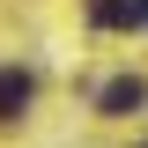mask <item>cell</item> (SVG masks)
Masks as SVG:
<instances>
[{
    "label": "cell",
    "instance_id": "cell-1",
    "mask_svg": "<svg viewBox=\"0 0 148 148\" xmlns=\"http://www.w3.org/2000/svg\"><path fill=\"white\" fill-rule=\"evenodd\" d=\"M141 104H148V89L133 82V74H119V82H104V96H96V111H104V119H133Z\"/></svg>",
    "mask_w": 148,
    "mask_h": 148
},
{
    "label": "cell",
    "instance_id": "cell-2",
    "mask_svg": "<svg viewBox=\"0 0 148 148\" xmlns=\"http://www.w3.org/2000/svg\"><path fill=\"white\" fill-rule=\"evenodd\" d=\"M22 104H30V74L0 67V119H22Z\"/></svg>",
    "mask_w": 148,
    "mask_h": 148
},
{
    "label": "cell",
    "instance_id": "cell-3",
    "mask_svg": "<svg viewBox=\"0 0 148 148\" xmlns=\"http://www.w3.org/2000/svg\"><path fill=\"white\" fill-rule=\"evenodd\" d=\"M89 22H96V30H126L133 8H126V0H89Z\"/></svg>",
    "mask_w": 148,
    "mask_h": 148
},
{
    "label": "cell",
    "instance_id": "cell-4",
    "mask_svg": "<svg viewBox=\"0 0 148 148\" xmlns=\"http://www.w3.org/2000/svg\"><path fill=\"white\" fill-rule=\"evenodd\" d=\"M126 8H133V30H148V0H126Z\"/></svg>",
    "mask_w": 148,
    "mask_h": 148
}]
</instances>
